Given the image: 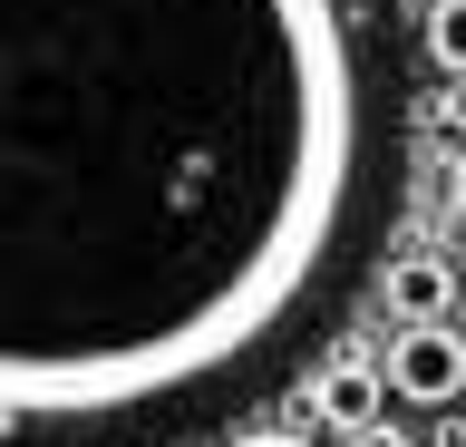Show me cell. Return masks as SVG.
Wrapping results in <instances>:
<instances>
[{
  "label": "cell",
  "mask_w": 466,
  "mask_h": 447,
  "mask_svg": "<svg viewBox=\"0 0 466 447\" xmlns=\"http://www.w3.org/2000/svg\"><path fill=\"white\" fill-rule=\"evenodd\" d=\"M379 0H0V447L262 389L389 205Z\"/></svg>",
  "instance_id": "1"
},
{
  "label": "cell",
  "mask_w": 466,
  "mask_h": 447,
  "mask_svg": "<svg viewBox=\"0 0 466 447\" xmlns=\"http://www.w3.org/2000/svg\"><path fill=\"white\" fill-rule=\"evenodd\" d=\"M389 389L399 399H418V409H457L466 399V321H418L389 340Z\"/></svg>",
  "instance_id": "2"
},
{
  "label": "cell",
  "mask_w": 466,
  "mask_h": 447,
  "mask_svg": "<svg viewBox=\"0 0 466 447\" xmlns=\"http://www.w3.org/2000/svg\"><path fill=\"white\" fill-rule=\"evenodd\" d=\"M379 389H389L379 360H320L311 370V418L330 438H360V428H379Z\"/></svg>",
  "instance_id": "3"
},
{
  "label": "cell",
  "mask_w": 466,
  "mask_h": 447,
  "mask_svg": "<svg viewBox=\"0 0 466 447\" xmlns=\"http://www.w3.org/2000/svg\"><path fill=\"white\" fill-rule=\"evenodd\" d=\"M379 301L399 311V330H418V321H457V272L437 263V253H399V263L379 272Z\"/></svg>",
  "instance_id": "4"
},
{
  "label": "cell",
  "mask_w": 466,
  "mask_h": 447,
  "mask_svg": "<svg viewBox=\"0 0 466 447\" xmlns=\"http://www.w3.org/2000/svg\"><path fill=\"white\" fill-rule=\"evenodd\" d=\"M428 49H437L447 78H466V0H437L428 10Z\"/></svg>",
  "instance_id": "5"
},
{
  "label": "cell",
  "mask_w": 466,
  "mask_h": 447,
  "mask_svg": "<svg viewBox=\"0 0 466 447\" xmlns=\"http://www.w3.org/2000/svg\"><path fill=\"white\" fill-rule=\"evenodd\" d=\"M350 447H418V438H408L399 418H379V428H360V438H350Z\"/></svg>",
  "instance_id": "6"
},
{
  "label": "cell",
  "mask_w": 466,
  "mask_h": 447,
  "mask_svg": "<svg viewBox=\"0 0 466 447\" xmlns=\"http://www.w3.org/2000/svg\"><path fill=\"white\" fill-rule=\"evenodd\" d=\"M447 205L466 214V147H457V166H447Z\"/></svg>",
  "instance_id": "7"
},
{
  "label": "cell",
  "mask_w": 466,
  "mask_h": 447,
  "mask_svg": "<svg viewBox=\"0 0 466 447\" xmlns=\"http://www.w3.org/2000/svg\"><path fill=\"white\" fill-rule=\"evenodd\" d=\"M233 447H311V438H282V428H262V438H233Z\"/></svg>",
  "instance_id": "8"
},
{
  "label": "cell",
  "mask_w": 466,
  "mask_h": 447,
  "mask_svg": "<svg viewBox=\"0 0 466 447\" xmlns=\"http://www.w3.org/2000/svg\"><path fill=\"white\" fill-rule=\"evenodd\" d=\"M447 127H466V78H457V88H447Z\"/></svg>",
  "instance_id": "9"
}]
</instances>
